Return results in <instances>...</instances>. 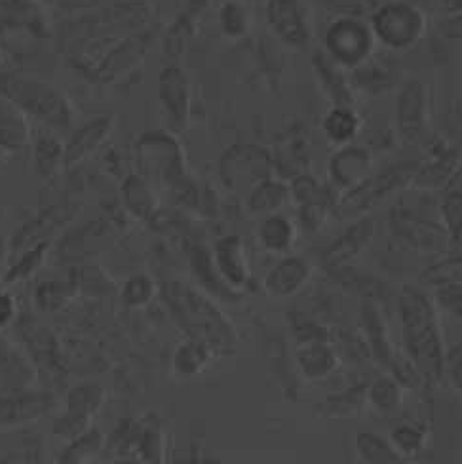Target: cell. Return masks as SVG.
<instances>
[{"mask_svg": "<svg viewBox=\"0 0 462 464\" xmlns=\"http://www.w3.org/2000/svg\"><path fill=\"white\" fill-rule=\"evenodd\" d=\"M266 24L287 48L303 50L313 43V15L303 0H266Z\"/></svg>", "mask_w": 462, "mask_h": 464, "instance_id": "277c9868", "label": "cell"}, {"mask_svg": "<svg viewBox=\"0 0 462 464\" xmlns=\"http://www.w3.org/2000/svg\"><path fill=\"white\" fill-rule=\"evenodd\" d=\"M219 27L226 38H238L245 36L252 27V17H249L247 6L240 0H226L219 8Z\"/></svg>", "mask_w": 462, "mask_h": 464, "instance_id": "d6986e66", "label": "cell"}, {"mask_svg": "<svg viewBox=\"0 0 462 464\" xmlns=\"http://www.w3.org/2000/svg\"><path fill=\"white\" fill-rule=\"evenodd\" d=\"M14 313H15L14 299L8 294L0 292V330H3V327H6L12 322Z\"/></svg>", "mask_w": 462, "mask_h": 464, "instance_id": "d4e9b609", "label": "cell"}, {"mask_svg": "<svg viewBox=\"0 0 462 464\" xmlns=\"http://www.w3.org/2000/svg\"><path fill=\"white\" fill-rule=\"evenodd\" d=\"M308 278V265L297 257H287L280 261L271 275L266 276V287L271 289L273 294L287 295L294 294L306 282Z\"/></svg>", "mask_w": 462, "mask_h": 464, "instance_id": "9a60e30c", "label": "cell"}, {"mask_svg": "<svg viewBox=\"0 0 462 464\" xmlns=\"http://www.w3.org/2000/svg\"><path fill=\"white\" fill-rule=\"evenodd\" d=\"M112 130L111 119H95L90 124L82 126L72 133L71 141L65 145V162L72 164L76 160L86 159L88 154L95 152L100 145L105 143Z\"/></svg>", "mask_w": 462, "mask_h": 464, "instance_id": "4fadbf2b", "label": "cell"}, {"mask_svg": "<svg viewBox=\"0 0 462 464\" xmlns=\"http://www.w3.org/2000/svg\"><path fill=\"white\" fill-rule=\"evenodd\" d=\"M415 164H394L377 176H370L356 188L349 190V195L341 202V214L344 218H354L361 211L377 206L380 200L387 198L390 192L408 185L415 178Z\"/></svg>", "mask_w": 462, "mask_h": 464, "instance_id": "5b68a950", "label": "cell"}, {"mask_svg": "<svg viewBox=\"0 0 462 464\" xmlns=\"http://www.w3.org/2000/svg\"><path fill=\"white\" fill-rule=\"evenodd\" d=\"M394 119L403 141L417 143L425 138L428 126V88L425 82L411 79L399 88Z\"/></svg>", "mask_w": 462, "mask_h": 464, "instance_id": "8992f818", "label": "cell"}, {"mask_svg": "<svg viewBox=\"0 0 462 464\" xmlns=\"http://www.w3.org/2000/svg\"><path fill=\"white\" fill-rule=\"evenodd\" d=\"M112 464H143V462H140V460H131V459H122V460L112 462Z\"/></svg>", "mask_w": 462, "mask_h": 464, "instance_id": "4316f807", "label": "cell"}, {"mask_svg": "<svg viewBox=\"0 0 462 464\" xmlns=\"http://www.w3.org/2000/svg\"><path fill=\"white\" fill-rule=\"evenodd\" d=\"M190 98L192 95L187 72L178 65L164 67L159 79V100L173 133L181 131L188 124Z\"/></svg>", "mask_w": 462, "mask_h": 464, "instance_id": "52a82bcc", "label": "cell"}, {"mask_svg": "<svg viewBox=\"0 0 462 464\" xmlns=\"http://www.w3.org/2000/svg\"><path fill=\"white\" fill-rule=\"evenodd\" d=\"M0 95L22 109L31 121L55 133L74 128L76 112L67 95L48 81L29 72L0 71Z\"/></svg>", "mask_w": 462, "mask_h": 464, "instance_id": "6da1fadb", "label": "cell"}, {"mask_svg": "<svg viewBox=\"0 0 462 464\" xmlns=\"http://www.w3.org/2000/svg\"><path fill=\"white\" fill-rule=\"evenodd\" d=\"M150 294H152V282L147 276H143V275L131 276L126 282L124 292H122L126 303L133 304V306L145 304L150 299Z\"/></svg>", "mask_w": 462, "mask_h": 464, "instance_id": "7402d4cb", "label": "cell"}, {"mask_svg": "<svg viewBox=\"0 0 462 464\" xmlns=\"http://www.w3.org/2000/svg\"><path fill=\"white\" fill-rule=\"evenodd\" d=\"M265 3H266V0H265Z\"/></svg>", "mask_w": 462, "mask_h": 464, "instance_id": "f1b7e54d", "label": "cell"}, {"mask_svg": "<svg viewBox=\"0 0 462 464\" xmlns=\"http://www.w3.org/2000/svg\"><path fill=\"white\" fill-rule=\"evenodd\" d=\"M446 5H448V8H449L451 12L462 10V0H446Z\"/></svg>", "mask_w": 462, "mask_h": 464, "instance_id": "484cf974", "label": "cell"}, {"mask_svg": "<svg viewBox=\"0 0 462 464\" xmlns=\"http://www.w3.org/2000/svg\"><path fill=\"white\" fill-rule=\"evenodd\" d=\"M295 227L282 214L266 216L259 227V244L271 254H285L294 246Z\"/></svg>", "mask_w": 462, "mask_h": 464, "instance_id": "2e32d148", "label": "cell"}, {"mask_svg": "<svg viewBox=\"0 0 462 464\" xmlns=\"http://www.w3.org/2000/svg\"><path fill=\"white\" fill-rule=\"evenodd\" d=\"M101 432L100 430H90L72 441V446L65 451L62 460L65 464H84L91 457L98 455L101 450Z\"/></svg>", "mask_w": 462, "mask_h": 464, "instance_id": "ffe728a7", "label": "cell"}, {"mask_svg": "<svg viewBox=\"0 0 462 464\" xmlns=\"http://www.w3.org/2000/svg\"><path fill=\"white\" fill-rule=\"evenodd\" d=\"M373 157L370 149L358 145L339 147L330 159V178L335 187L342 190H352L370 178Z\"/></svg>", "mask_w": 462, "mask_h": 464, "instance_id": "ba28073f", "label": "cell"}, {"mask_svg": "<svg viewBox=\"0 0 462 464\" xmlns=\"http://www.w3.org/2000/svg\"><path fill=\"white\" fill-rule=\"evenodd\" d=\"M313 67L320 92L330 100L332 107H354V88L344 69L335 65L323 52L314 55Z\"/></svg>", "mask_w": 462, "mask_h": 464, "instance_id": "30bf717a", "label": "cell"}, {"mask_svg": "<svg viewBox=\"0 0 462 464\" xmlns=\"http://www.w3.org/2000/svg\"><path fill=\"white\" fill-rule=\"evenodd\" d=\"M290 195H292V188H287L284 183L274 181V179H266L252 190V197H249V208L257 211V214L273 216V214H278L280 208H284V204L287 202V197Z\"/></svg>", "mask_w": 462, "mask_h": 464, "instance_id": "ac0fdd59", "label": "cell"}, {"mask_svg": "<svg viewBox=\"0 0 462 464\" xmlns=\"http://www.w3.org/2000/svg\"><path fill=\"white\" fill-rule=\"evenodd\" d=\"M368 22L377 44L396 53L413 50L428 29L425 12L408 0H387L377 5Z\"/></svg>", "mask_w": 462, "mask_h": 464, "instance_id": "7a4b0ae2", "label": "cell"}, {"mask_svg": "<svg viewBox=\"0 0 462 464\" xmlns=\"http://www.w3.org/2000/svg\"><path fill=\"white\" fill-rule=\"evenodd\" d=\"M322 131L335 147L351 145L361 131V116L354 107H330L322 119Z\"/></svg>", "mask_w": 462, "mask_h": 464, "instance_id": "8fae6325", "label": "cell"}, {"mask_svg": "<svg viewBox=\"0 0 462 464\" xmlns=\"http://www.w3.org/2000/svg\"><path fill=\"white\" fill-rule=\"evenodd\" d=\"M33 121L14 102L0 95V152H22L33 145Z\"/></svg>", "mask_w": 462, "mask_h": 464, "instance_id": "9c48e42d", "label": "cell"}, {"mask_svg": "<svg viewBox=\"0 0 462 464\" xmlns=\"http://www.w3.org/2000/svg\"><path fill=\"white\" fill-rule=\"evenodd\" d=\"M33 147L36 168L44 176L65 162V143L60 140V133L44 128L43 133H38V138H33Z\"/></svg>", "mask_w": 462, "mask_h": 464, "instance_id": "e0dca14e", "label": "cell"}, {"mask_svg": "<svg viewBox=\"0 0 462 464\" xmlns=\"http://www.w3.org/2000/svg\"><path fill=\"white\" fill-rule=\"evenodd\" d=\"M375 48L377 41L365 17H335L323 33V53L346 72L370 63Z\"/></svg>", "mask_w": 462, "mask_h": 464, "instance_id": "3957f363", "label": "cell"}, {"mask_svg": "<svg viewBox=\"0 0 462 464\" xmlns=\"http://www.w3.org/2000/svg\"><path fill=\"white\" fill-rule=\"evenodd\" d=\"M60 8L71 14L72 17H82L95 12H101L112 5L120 3V0H57Z\"/></svg>", "mask_w": 462, "mask_h": 464, "instance_id": "cb8c5ba5", "label": "cell"}, {"mask_svg": "<svg viewBox=\"0 0 462 464\" xmlns=\"http://www.w3.org/2000/svg\"><path fill=\"white\" fill-rule=\"evenodd\" d=\"M460 168V149L457 147H441L434 150L432 159L417 168L413 181L425 187H439L446 185L448 179L453 178V173Z\"/></svg>", "mask_w": 462, "mask_h": 464, "instance_id": "7c38bea8", "label": "cell"}, {"mask_svg": "<svg viewBox=\"0 0 462 464\" xmlns=\"http://www.w3.org/2000/svg\"><path fill=\"white\" fill-rule=\"evenodd\" d=\"M216 265L219 273L233 284H242L247 278V259L238 238H223L216 247Z\"/></svg>", "mask_w": 462, "mask_h": 464, "instance_id": "5bb4252c", "label": "cell"}, {"mask_svg": "<svg viewBox=\"0 0 462 464\" xmlns=\"http://www.w3.org/2000/svg\"><path fill=\"white\" fill-rule=\"evenodd\" d=\"M320 3L335 14V17L351 15V17H365L371 15L375 10L373 0H320Z\"/></svg>", "mask_w": 462, "mask_h": 464, "instance_id": "44dd1931", "label": "cell"}, {"mask_svg": "<svg viewBox=\"0 0 462 464\" xmlns=\"http://www.w3.org/2000/svg\"><path fill=\"white\" fill-rule=\"evenodd\" d=\"M0 52H3V38H0Z\"/></svg>", "mask_w": 462, "mask_h": 464, "instance_id": "83f0119b", "label": "cell"}, {"mask_svg": "<svg viewBox=\"0 0 462 464\" xmlns=\"http://www.w3.org/2000/svg\"><path fill=\"white\" fill-rule=\"evenodd\" d=\"M441 214L446 218L448 228L455 238L462 237V192H451L441 206Z\"/></svg>", "mask_w": 462, "mask_h": 464, "instance_id": "603a6c76", "label": "cell"}]
</instances>
